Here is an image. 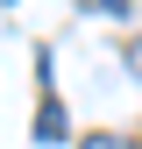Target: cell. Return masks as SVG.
<instances>
[{"label": "cell", "mask_w": 142, "mask_h": 149, "mask_svg": "<svg viewBox=\"0 0 142 149\" xmlns=\"http://www.w3.org/2000/svg\"><path fill=\"white\" fill-rule=\"evenodd\" d=\"M36 142H64V107H57V92H43V107H36Z\"/></svg>", "instance_id": "cell-1"}, {"label": "cell", "mask_w": 142, "mask_h": 149, "mask_svg": "<svg viewBox=\"0 0 142 149\" xmlns=\"http://www.w3.org/2000/svg\"><path fill=\"white\" fill-rule=\"evenodd\" d=\"M78 149H128V142H121V135H85Z\"/></svg>", "instance_id": "cell-2"}, {"label": "cell", "mask_w": 142, "mask_h": 149, "mask_svg": "<svg viewBox=\"0 0 142 149\" xmlns=\"http://www.w3.org/2000/svg\"><path fill=\"white\" fill-rule=\"evenodd\" d=\"M85 7H100V14H114V22H121V14H128V0H85Z\"/></svg>", "instance_id": "cell-3"}, {"label": "cell", "mask_w": 142, "mask_h": 149, "mask_svg": "<svg viewBox=\"0 0 142 149\" xmlns=\"http://www.w3.org/2000/svg\"><path fill=\"white\" fill-rule=\"evenodd\" d=\"M128 64H135V78H142V43H135V50H128Z\"/></svg>", "instance_id": "cell-4"}, {"label": "cell", "mask_w": 142, "mask_h": 149, "mask_svg": "<svg viewBox=\"0 0 142 149\" xmlns=\"http://www.w3.org/2000/svg\"><path fill=\"white\" fill-rule=\"evenodd\" d=\"M0 7H14V0H0Z\"/></svg>", "instance_id": "cell-5"}]
</instances>
